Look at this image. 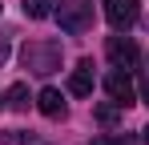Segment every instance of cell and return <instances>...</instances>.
Segmentation results:
<instances>
[{"label":"cell","instance_id":"obj_9","mask_svg":"<svg viewBox=\"0 0 149 145\" xmlns=\"http://www.w3.org/2000/svg\"><path fill=\"white\" fill-rule=\"evenodd\" d=\"M117 117H121V105H117V101L97 105V121H101V125H117Z\"/></svg>","mask_w":149,"mask_h":145},{"label":"cell","instance_id":"obj_11","mask_svg":"<svg viewBox=\"0 0 149 145\" xmlns=\"http://www.w3.org/2000/svg\"><path fill=\"white\" fill-rule=\"evenodd\" d=\"M0 141L4 145H28V133L24 129H8V133H0Z\"/></svg>","mask_w":149,"mask_h":145},{"label":"cell","instance_id":"obj_4","mask_svg":"<svg viewBox=\"0 0 149 145\" xmlns=\"http://www.w3.org/2000/svg\"><path fill=\"white\" fill-rule=\"evenodd\" d=\"M105 93L113 97L117 105H133L137 101V85H133V77H129V69H113V72H105Z\"/></svg>","mask_w":149,"mask_h":145},{"label":"cell","instance_id":"obj_8","mask_svg":"<svg viewBox=\"0 0 149 145\" xmlns=\"http://www.w3.org/2000/svg\"><path fill=\"white\" fill-rule=\"evenodd\" d=\"M24 16H28V20H45V16H52V0H24Z\"/></svg>","mask_w":149,"mask_h":145},{"label":"cell","instance_id":"obj_3","mask_svg":"<svg viewBox=\"0 0 149 145\" xmlns=\"http://www.w3.org/2000/svg\"><path fill=\"white\" fill-rule=\"evenodd\" d=\"M141 16V0H105V20L117 32H129Z\"/></svg>","mask_w":149,"mask_h":145},{"label":"cell","instance_id":"obj_2","mask_svg":"<svg viewBox=\"0 0 149 145\" xmlns=\"http://www.w3.org/2000/svg\"><path fill=\"white\" fill-rule=\"evenodd\" d=\"M52 16L65 32L81 36L93 28V0H61V8H52Z\"/></svg>","mask_w":149,"mask_h":145},{"label":"cell","instance_id":"obj_7","mask_svg":"<svg viewBox=\"0 0 149 145\" xmlns=\"http://www.w3.org/2000/svg\"><path fill=\"white\" fill-rule=\"evenodd\" d=\"M36 105H40L45 117H65V97H61V89H40Z\"/></svg>","mask_w":149,"mask_h":145},{"label":"cell","instance_id":"obj_5","mask_svg":"<svg viewBox=\"0 0 149 145\" xmlns=\"http://www.w3.org/2000/svg\"><path fill=\"white\" fill-rule=\"evenodd\" d=\"M105 48H109V61H113L117 69H129V65L137 61V45H133L129 36H109Z\"/></svg>","mask_w":149,"mask_h":145},{"label":"cell","instance_id":"obj_12","mask_svg":"<svg viewBox=\"0 0 149 145\" xmlns=\"http://www.w3.org/2000/svg\"><path fill=\"white\" fill-rule=\"evenodd\" d=\"M137 93H141V101H145V105H149V77H145V81H141V89H137Z\"/></svg>","mask_w":149,"mask_h":145},{"label":"cell","instance_id":"obj_1","mask_svg":"<svg viewBox=\"0 0 149 145\" xmlns=\"http://www.w3.org/2000/svg\"><path fill=\"white\" fill-rule=\"evenodd\" d=\"M20 65L36 77H49L61 69V40H28L20 48Z\"/></svg>","mask_w":149,"mask_h":145},{"label":"cell","instance_id":"obj_13","mask_svg":"<svg viewBox=\"0 0 149 145\" xmlns=\"http://www.w3.org/2000/svg\"><path fill=\"white\" fill-rule=\"evenodd\" d=\"M141 137H145V141H149V125H145V129H141Z\"/></svg>","mask_w":149,"mask_h":145},{"label":"cell","instance_id":"obj_10","mask_svg":"<svg viewBox=\"0 0 149 145\" xmlns=\"http://www.w3.org/2000/svg\"><path fill=\"white\" fill-rule=\"evenodd\" d=\"M8 109H28V89L24 85H12L8 89Z\"/></svg>","mask_w":149,"mask_h":145},{"label":"cell","instance_id":"obj_6","mask_svg":"<svg viewBox=\"0 0 149 145\" xmlns=\"http://www.w3.org/2000/svg\"><path fill=\"white\" fill-rule=\"evenodd\" d=\"M69 93H73V97H89V93H93V61H81V65L73 69Z\"/></svg>","mask_w":149,"mask_h":145}]
</instances>
